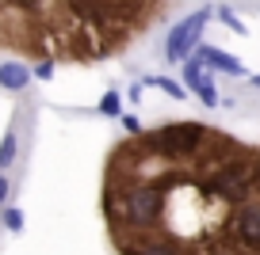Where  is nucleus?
Wrapping results in <instances>:
<instances>
[{
    "instance_id": "1",
    "label": "nucleus",
    "mask_w": 260,
    "mask_h": 255,
    "mask_svg": "<svg viewBox=\"0 0 260 255\" xmlns=\"http://www.w3.org/2000/svg\"><path fill=\"white\" fill-rule=\"evenodd\" d=\"M260 149L203 122H165L115 145L104 221L119 255H237L234 214L252 198Z\"/></svg>"
},
{
    "instance_id": "2",
    "label": "nucleus",
    "mask_w": 260,
    "mask_h": 255,
    "mask_svg": "<svg viewBox=\"0 0 260 255\" xmlns=\"http://www.w3.org/2000/svg\"><path fill=\"white\" fill-rule=\"evenodd\" d=\"M172 0H0V50L92 65L142 38Z\"/></svg>"
},
{
    "instance_id": "3",
    "label": "nucleus",
    "mask_w": 260,
    "mask_h": 255,
    "mask_svg": "<svg viewBox=\"0 0 260 255\" xmlns=\"http://www.w3.org/2000/svg\"><path fill=\"white\" fill-rule=\"evenodd\" d=\"M207 23H211V8H199V12L184 16L176 27H172V34L165 38V57H169V65H184L187 57L195 54L199 34L207 31Z\"/></svg>"
},
{
    "instance_id": "4",
    "label": "nucleus",
    "mask_w": 260,
    "mask_h": 255,
    "mask_svg": "<svg viewBox=\"0 0 260 255\" xmlns=\"http://www.w3.org/2000/svg\"><path fill=\"white\" fill-rule=\"evenodd\" d=\"M195 54L203 57L211 69H218V72H226V76H245V65L237 61L234 54H226V50H218V46H195Z\"/></svg>"
},
{
    "instance_id": "5",
    "label": "nucleus",
    "mask_w": 260,
    "mask_h": 255,
    "mask_svg": "<svg viewBox=\"0 0 260 255\" xmlns=\"http://www.w3.org/2000/svg\"><path fill=\"white\" fill-rule=\"evenodd\" d=\"M35 69H27L23 61H4L0 65V88L4 92H23L27 84H31Z\"/></svg>"
},
{
    "instance_id": "6",
    "label": "nucleus",
    "mask_w": 260,
    "mask_h": 255,
    "mask_svg": "<svg viewBox=\"0 0 260 255\" xmlns=\"http://www.w3.org/2000/svg\"><path fill=\"white\" fill-rule=\"evenodd\" d=\"M16 160H19V134L8 130V134L0 137V172H8Z\"/></svg>"
},
{
    "instance_id": "7",
    "label": "nucleus",
    "mask_w": 260,
    "mask_h": 255,
    "mask_svg": "<svg viewBox=\"0 0 260 255\" xmlns=\"http://www.w3.org/2000/svg\"><path fill=\"white\" fill-rule=\"evenodd\" d=\"M146 84L149 88H161L165 96H172V99H187V84H176V80H169V76H146Z\"/></svg>"
},
{
    "instance_id": "8",
    "label": "nucleus",
    "mask_w": 260,
    "mask_h": 255,
    "mask_svg": "<svg viewBox=\"0 0 260 255\" xmlns=\"http://www.w3.org/2000/svg\"><path fill=\"white\" fill-rule=\"evenodd\" d=\"M100 114H104V118H122V99H119V92H115V88L100 99Z\"/></svg>"
},
{
    "instance_id": "9",
    "label": "nucleus",
    "mask_w": 260,
    "mask_h": 255,
    "mask_svg": "<svg viewBox=\"0 0 260 255\" xmlns=\"http://www.w3.org/2000/svg\"><path fill=\"white\" fill-rule=\"evenodd\" d=\"M0 221H4V229H8V232H19V229H23V209L8 206L4 214H0Z\"/></svg>"
},
{
    "instance_id": "10",
    "label": "nucleus",
    "mask_w": 260,
    "mask_h": 255,
    "mask_svg": "<svg viewBox=\"0 0 260 255\" xmlns=\"http://www.w3.org/2000/svg\"><path fill=\"white\" fill-rule=\"evenodd\" d=\"M195 96L203 99V107H218V88H214V80H203V84L195 88Z\"/></svg>"
},
{
    "instance_id": "11",
    "label": "nucleus",
    "mask_w": 260,
    "mask_h": 255,
    "mask_svg": "<svg viewBox=\"0 0 260 255\" xmlns=\"http://www.w3.org/2000/svg\"><path fill=\"white\" fill-rule=\"evenodd\" d=\"M54 65L57 61H35V80H42V84H46V80H54Z\"/></svg>"
},
{
    "instance_id": "12",
    "label": "nucleus",
    "mask_w": 260,
    "mask_h": 255,
    "mask_svg": "<svg viewBox=\"0 0 260 255\" xmlns=\"http://www.w3.org/2000/svg\"><path fill=\"white\" fill-rule=\"evenodd\" d=\"M218 16H222V23H226V27H234L237 34L245 31V27H241V19H237V16H234V12H230V8H218Z\"/></svg>"
},
{
    "instance_id": "13",
    "label": "nucleus",
    "mask_w": 260,
    "mask_h": 255,
    "mask_svg": "<svg viewBox=\"0 0 260 255\" xmlns=\"http://www.w3.org/2000/svg\"><path fill=\"white\" fill-rule=\"evenodd\" d=\"M119 122H122V130H126V134H142V122L134 118V114H122Z\"/></svg>"
},
{
    "instance_id": "14",
    "label": "nucleus",
    "mask_w": 260,
    "mask_h": 255,
    "mask_svg": "<svg viewBox=\"0 0 260 255\" xmlns=\"http://www.w3.org/2000/svg\"><path fill=\"white\" fill-rule=\"evenodd\" d=\"M8 194H12V183H8V179H4V172H0V206L8 202Z\"/></svg>"
},
{
    "instance_id": "15",
    "label": "nucleus",
    "mask_w": 260,
    "mask_h": 255,
    "mask_svg": "<svg viewBox=\"0 0 260 255\" xmlns=\"http://www.w3.org/2000/svg\"><path fill=\"white\" fill-rule=\"evenodd\" d=\"M252 88H260V76H252Z\"/></svg>"
}]
</instances>
